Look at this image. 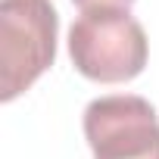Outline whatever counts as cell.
<instances>
[{
    "instance_id": "cell-1",
    "label": "cell",
    "mask_w": 159,
    "mask_h": 159,
    "mask_svg": "<svg viewBox=\"0 0 159 159\" xmlns=\"http://www.w3.org/2000/svg\"><path fill=\"white\" fill-rule=\"evenodd\" d=\"M147 31L128 10H88L69 28L72 66L91 81L122 84L147 66Z\"/></svg>"
},
{
    "instance_id": "cell-2",
    "label": "cell",
    "mask_w": 159,
    "mask_h": 159,
    "mask_svg": "<svg viewBox=\"0 0 159 159\" xmlns=\"http://www.w3.org/2000/svg\"><path fill=\"white\" fill-rule=\"evenodd\" d=\"M59 16L50 0H0V100L28 91L56 59Z\"/></svg>"
},
{
    "instance_id": "cell-3",
    "label": "cell",
    "mask_w": 159,
    "mask_h": 159,
    "mask_svg": "<svg viewBox=\"0 0 159 159\" xmlns=\"http://www.w3.org/2000/svg\"><path fill=\"white\" fill-rule=\"evenodd\" d=\"M84 137L94 159H159V119L134 94L97 97L84 109Z\"/></svg>"
},
{
    "instance_id": "cell-4",
    "label": "cell",
    "mask_w": 159,
    "mask_h": 159,
    "mask_svg": "<svg viewBox=\"0 0 159 159\" xmlns=\"http://www.w3.org/2000/svg\"><path fill=\"white\" fill-rule=\"evenodd\" d=\"M72 3L81 7V13H88V10H128L134 0H72Z\"/></svg>"
}]
</instances>
